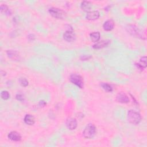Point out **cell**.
<instances>
[{
	"label": "cell",
	"instance_id": "obj_1",
	"mask_svg": "<svg viewBox=\"0 0 147 147\" xmlns=\"http://www.w3.org/2000/svg\"><path fill=\"white\" fill-rule=\"evenodd\" d=\"M127 119L130 123L133 125H137L140 122L141 120V117L140 114L137 111L133 110H130L127 112Z\"/></svg>",
	"mask_w": 147,
	"mask_h": 147
},
{
	"label": "cell",
	"instance_id": "obj_2",
	"mask_svg": "<svg viewBox=\"0 0 147 147\" xmlns=\"http://www.w3.org/2000/svg\"><path fill=\"white\" fill-rule=\"evenodd\" d=\"M126 29L127 32L131 34V36L135 37L140 38L141 39H145V37L144 36L143 33L141 30H140L138 27H137L134 25H128L126 27Z\"/></svg>",
	"mask_w": 147,
	"mask_h": 147
},
{
	"label": "cell",
	"instance_id": "obj_3",
	"mask_svg": "<svg viewBox=\"0 0 147 147\" xmlns=\"http://www.w3.org/2000/svg\"><path fill=\"white\" fill-rule=\"evenodd\" d=\"M96 133V127L92 123H88L83 131V136L85 138L90 139L94 137Z\"/></svg>",
	"mask_w": 147,
	"mask_h": 147
},
{
	"label": "cell",
	"instance_id": "obj_4",
	"mask_svg": "<svg viewBox=\"0 0 147 147\" xmlns=\"http://www.w3.org/2000/svg\"><path fill=\"white\" fill-rule=\"evenodd\" d=\"M48 11L52 17L57 19H64L67 16L65 11L57 7H51L49 9Z\"/></svg>",
	"mask_w": 147,
	"mask_h": 147
},
{
	"label": "cell",
	"instance_id": "obj_5",
	"mask_svg": "<svg viewBox=\"0 0 147 147\" xmlns=\"http://www.w3.org/2000/svg\"><path fill=\"white\" fill-rule=\"evenodd\" d=\"M69 80L72 83L75 84L76 86H77L80 88H83L84 86L83 79L82 77L79 75L76 74L71 75L69 77Z\"/></svg>",
	"mask_w": 147,
	"mask_h": 147
},
{
	"label": "cell",
	"instance_id": "obj_6",
	"mask_svg": "<svg viewBox=\"0 0 147 147\" xmlns=\"http://www.w3.org/2000/svg\"><path fill=\"white\" fill-rule=\"evenodd\" d=\"M64 39L67 42H72L76 38V35L72 29H68L63 34Z\"/></svg>",
	"mask_w": 147,
	"mask_h": 147
},
{
	"label": "cell",
	"instance_id": "obj_7",
	"mask_svg": "<svg viewBox=\"0 0 147 147\" xmlns=\"http://www.w3.org/2000/svg\"><path fill=\"white\" fill-rule=\"evenodd\" d=\"M116 99L118 102L121 103H127L129 102V97L125 93L123 92L118 93L117 95Z\"/></svg>",
	"mask_w": 147,
	"mask_h": 147
},
{
	"label": "cell",
	"instance_id": "obj_8",
	"mask_svg": "<svg viewBox=\"0 0 147 147\" xmlns=\"http://www.w3.org/2000/svg\"><path fill=\"white\" fill-rule=\"evenodd\" d=\"M100 16L99 12L97 10L90 11L86 15V18L88 20H95L98 19Z\"/></svg>",
	"mask_w": 147,
	"mask_h": 147
},
{
	"label": "cell",
	"instance_id": "obj_9",
	"mask_svg": "<svg viewBox=\"0 0 147 147\" xmlns=\"http://www.w3.org/2000/svg\"><path fill=\"white\" fill-rule=\"evenodd\" d=\"M66 126L69 130H74L78 126L77 121L75 118H69L66 121Z\"/></svg>",
	"mask_w": 147,
	"mask_h": 147
},
{
	"label": "cell",
	"instance_id": "obj_10",
	"mask_svg": "<svg viewBox=\"0 0 147 147\" xmlns=\"http://www.w3.org/2000/svg\"><path fill=\"white\" fill-rule=\"evenodd\" d=\"M8 138L13 141H20L21 140V136L16 131H10L8 134Z\"/></svg>",
	"mask_w": 147,
	"mask_h": 147
},
{
	"label": "cell",
	"instance_id": "obj_11",
	"mask_svg": "<svg viewBox=\"0 0 147 147\" xmlns=\"http://www.w3.org/2000/svg\"><path fill=\"white\" fill-rule=\"evenodd\" d=\"M110 43V41L109 40H102L100 41H98L96 43H95L93 46V48L98 49L100 48H103L104 47H107L109 44Z\"/></svg>",
	"mask_w": 147,
	"mask_h": 147
},
{
	"label": "cell",
	"instance_id": "obj_12",
	"mask_svg": "<svg viewBox=\"0 0 147 147\" xmlns=\"http://www.w3.org/2000/svg\"><path fill=\"white\" fill-rule=\"evenodd\" d=\"M114 26V22L112 20H108L106 21L103 25V28L106 31H110L111 30Z\"/></svg>",
	"mask_w": 147,
	"mask_h": 147
},
{
	"label": "cell",
	"instance_id": "obj_13",
	"mask_svg": "<svg viewBox=\"0 0 147 147\" xmlns=\"http://www.w3.org/2000/svg\"><path fill=\"white\" fill-rule=\"evenodd\" d=\"M6 53L8 57L13 60H17L20 59L18 52L15 50H7Z\"/></svg>",
	"mask_w": 147,
	"mask_h": 147
},
{
	"label": "cell",
	"instance_id": "obj_14",
	"mask_svg": "<svg viewBox=\"0 0 147 147\" xmlns=\"http://www.w3.org/2000/svg\"><path fill=\"white\" fill-rule=\"evenodd\" d=\"M136 67L138 69L142 70L144 68H145L147 66V63H146V57L143 56L141 57L140 59V61L136 64Z\"/></svg>",
	"mask_w": 147,
	"mask_h": 147
},
{
	"label": "cell",
	"instance_id": "obj_15",
	"mask_svg": "<svg viewBox=\"0 0 147 147\" xmlns=\"http://www.w3.org/2000/svg\"><path fill=\"white\" fill-rule=\"evenodd\" d=\"M92 6V3L90 2V1H83L81 4H80V7L81 9L85 11H90V9H91Z\"/></svg>",
	"mask_w": 147,
	"mask_h": 147
},
{
	"label": "cell",
	"instance_id": "obj_16",
	"mask_svg": "<svg viewBox=\"0 0 147 147\" xmlns=\"http://www.w3.org/2000/svg\"><path fill=\"white\" fill-rule=\"evenodd\" d=\"M24 122L26 124L29 125H32L35 122L34 117L31 114H26L24 117Z\"/></svg>",
	"mask_w": 147,
	"mask_h": 147
},
{
	"label": "cell",
	"instance_id": "obj_17",
	"mask_svg": "<svg viewBox=\"0 0 147 147\" xmlns=\"http://www.w3.org/2000/svg\"><path fill=\"white\" fill-rule=\"evenodd\" d=\"M91 40L94 42H97L99 41L100 38V34L99 32H94L90 33V34Z\"/></svg>",
	"mask_w": 147,
	"mask_h": 147
},
{
	"label": "cell",
	"instance_id": "obj_18",
	"mask_svg": "<svg viewBox=\"0 0 147 147\" xmlns=\"http://www.w3.org/2000/svg\"><path fill=\"white\" fill-rule=\"evenodd\" d=\"M0 10H1V13H5L6 14H7V15L11 14V11L9 10V7H7V5H6L5 4H2V5H1V6H0Z\"/></svg>",
	"mask_w": 147,
	"mask_h": 147
},
{
	"label": "cell",
	"instance_id": "obj_19",
	"mask_svg": "<svg viewBox=\"0 0 147 147\" xmlns=\"http://www.w3.org/2000/svg\"><path fill=\"white\" fill-rule=\"evenodd\" d=\"M100 86L102 88L105 90L107 92H111L113 91V88L108 83H102L100 84Z\"/></svg>",
	"mask_w": 147,
	"mask_h": 147
},
{
	"label": "cell",
	"instance_id": "obj_20",
	"mask_svg": "<svg viewBox=\"0 0 147 147\" xmlns=\"http://www.w3.org/2000/svg\"><path fill=\"white\" fill-rule=\"evenodd\" d=\"M19 83L23 87H26L28 85V81L25 78H20L19 79Z\"/></svg>",
	"mask_w": 147,
	"mask_h": 147
},
{
	"label": "cell",
	"instance_id": "obj_21",
	"mask_svg": "<svg viewBox=\"0 0 147 147\" xmlns=\"http://www.w3.org/2000/svg\"><path fill=\"white\" fill-rule=\"evenodd\" d=\"M1 96L3 100H7L10 98V94L7 91H2L1 93Z\"/></svg>",
	"mask_w": 147,
	"mask_h": 147
},
{
	"label": "cell",
	"instance_id": "obj_22",
	"mask_svg": "<svg viewBox=\"0 0 147 147\" xmlns=\"http://www.w3.org/2000/svg\"><path fill=\"white\" fill-rule=\"evenodd\" d=\"M16 99H17L18 100L21 101V102L24 101V99H25V98H24V95L22 94H20V93L17 94L16 95Z\"/></svg>",
	"mask_w": 147,
	"mask_h": 147
},
{
	"label": "cell",
	"instance_id": "obj_23",
	"mask_svg": "<svg viewBox=\"0 0 147 147\" xmlns=\"http://www.w3.org/2000/svg\"><path fill=\"white\" fill-rule=\"evenodd\" d=\"M91 57V56H90V55H84L81 56V57H80V59H81L82 60H87L90 59Z\"/></svg>",
	"mask_w": 147,
	"mask_h": 147
},
{
	"label": "cell",
	"instance_id": "obj_24",
	"mask_svg": "<svg viewBox=\"0 0 147 147\" xmlns=\"http://www.w3.org/2000/svg\"><path fill=\"white\" fill-rule=\"evenodd\" d=\"M28 38L30 40V41H33L35 39V36L33 34H30L28 36Z\"/></svg>",
	"mask_w": 147,
	"mask_h": 147
},
{
	"label": "cell",
	"instance_id": "obj_25",
	"mask_svg": "<svg viewBox=\"0 0 147 147\" xmlns=\"http://www.w3.org/2000/svg\"><path fill=\"white\" fill-rule=\"evenodd\" d=\"M38 105H39V106H40V107H44V106H45L47 105V103H46L44 100H40V101Z\"/></svg>",
	"mask_w": 147,
	"mask_h": 147
}]
</instances>
